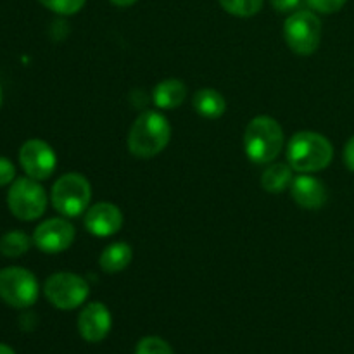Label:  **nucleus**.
Masks as SVG:
<instances>
[{"label": "nucleus", "mask_w": 354, "mask_h": 354, "mask_svg": "<svg viewBox=\"0 0 354 354\" xmlns=\"http://www.w3.org/2000/svg\"><path fill=\"white\" fill-rule=\"evenodd\" d=\"M194 109L206 120H218L227 111V100L218 90L203 88L194 95Z\"/></svg>", "instance_id": "15"}, {"label": "nucleus", "mask_w": 354, "mask_h": 354, "mask_svg": "<svg viewBox=\"0 0 354 354\" xmlns=\"http://www.w3.org/2000/svg\"><path fill=\"white\" fill-rule=\"evenodd\" d=\"M171 138L168 120L158 111H145L131 124L128 133V149L135 158L149 159L166 149Z\"/></svg>", "instance_id": "1"}, {"label": "nucleus", "mask_w": 354, "mask_h": 354, "mask_svg": "<svg viewBox=\"0 0 354 354\" xmlns=\"http://www.w3.org/2000/svg\"><path fill=\"white\" fill-rule=\"evenodd\" d=\"M283 38L294 54L311 55L320 45L322 21L311 10H297L286 19Z\"/></svg>", "instance_id": "6"}, {"label": "nucleus", "mask_w": 354, "mask_h": 354, "mask_svg": "<svg viewBox=\"0 0 354 354\" xmlns=\"http://www.w3.org/2000/svg\"><path fill=\"white\" fill-rule=\"evenodd\" d=\"M45 297L59 310H75L82 306L90 294L85 279L71 272H59L48 277L44 286Z\"/></svg>", "instance_id": "8"}, {"label": "nucleus", "mask_w": 354, "mask_h": 354, "mask_svg": "<svg viewBox=\"0 0 354 354\" xmlns=\"http://www.w3.org/2000/svg\"><path fill=\"white\" fill-rule=\"evenodd\" d=\"M31 239L21 230H10L0 237V254L6 258H19L30 251Z\"/></svg>", "instance_id": "18"}, {"label": "nucleus", "mask_w": 354, "mask_h": 354, "mask_svg": "<svg viewBox=\"0 0 354 354\" xmlns=\"http://www.w3.org/2000/svg\"><path fill=\"white\" fill-rule=\"evenodd\" d=\"M75 242V227L64 218L41 221L33 234V244L47 254H57L71 248Z\"/></svg>", "instance_id": "10"}, {"label": "nucleus", "mask_w": 354, "mask_h": 354, "mask_svg": "<svg viewBox=\"0 0 354 354\" xmlns=\"http://www.w3.org/2000/svg\"><path fill=\"white\" fill-rule=\"evenodd\" d=\"M283 147V130L270 116H256L244 133V151L256 165L272 162Z\"/></svg>", "instance_id": "3"}, {"label": "nucleus", "mask_w": 354, "mask_h": 354, "mask_svg": "<svg viewBox=\"0 0 354 354\" xmlns=\"http://www.w3.org/2000/svg\"><path fill=\"white\" fill-rule=\"evenodd\" d=\"M135 354H175L173 353L171 346L161 337H156V335H149L144 337L137 344Z\"/></svg>", "instance_id": "21"}, {"label": "nucleus", "mask_w": 354, "mask_h": 354, "mask_svg": "<svg viewBox=\"0 0 354 354\" xmlns=\"http://www.w3.org/2000/svg\"><path fill=\"white\" fill-rule=\"evenodd\" d=\"M348 0H306L310 9L317 10L320 14H334L344 7Z\"/></svg>", "instance_id": "22"}, {"label": "nucleus", "mask_w": 354, "mask_h": 354, "mask_svg": "<svg viewBox=\"0 0 354 354\" xmlns=\"http://www.w3.org/2000/svg\"><path fill=\"white\" fill-rule=\"evenodd\" d=\"M334 158L330 140L315 131H299L294 135L287 149L290 168L299 173H315L327 168Z\"/></svg>", "instance_id": "2"}, {"label": "nucleus", "mask_w": 354, "mask_h": 354, "mask_svg": "<svg viewBox=\"0 0 354 354\" xmlns=\"http://www.w3.org/2000/svg\"><path fill=\"white\" fill-rule=\"evenodd\" d=\"M19 162L21 168L24 169L30 178L35 180H47L50 178L52 173L55 171L57 158L55 152L47 142L31 138L24 142L19 149Z\"/></svg>", "instance_id": "9"}, {"label": "nucleus", "mask_w": 354, "mask_h": 354, "mask_svg": "<svg viewBox=\"0 0 354 354\" xmlns=\"http://www.w3.org/2000/svg\"><path fill=\"white\" fill-rule=\"evenodd\" d=\"M292 183V168L286 162L268 166L261 176V187L270 194H280Z\"/></svg>", "instance_id": "17"}, {"label": "nucleus", "mask_w": 354, "mask_h": 354, "mask_svg": "<svg viewBox=\"0 0 354 354\" xmlns=\"http://www.w3.org/2000/svg\"><path fill=\"white\" fill-rule=\"evenodd\" d=\"M133 259V251L127 242H114L102 251L99 265L106 273H120L127 268Z\"/></svg>", "instance_id": "16"}, {"label": "nucleus", "mask_w": 354, "mask_h": 354, "mask_svg": "<svg viewBox=\"0 0 354 354\" xmlns=\"http://www.w3.org/2000/svg\"><path fill=\"white\" fill-rule=\"evenodd\" d=\"M0 106H2V86H0Z\"/></svg>", "instance_id": "28"}, {"label": "nucleus", "mask_w": 354, "mask_h": 354, "mask_svg": "<svg viewBox=\"0 0 354 354\" xmlns=\"http://www.w3.org/2000/svg\"><path fill=\"white\" fill-rule=\"evenodd\" d=\"M290 192H292L297 206L304 207V209H320L325 206L328 197L327 187L324 185V182L310 176L308 173H301L292 180Z\"/></svg>", "instance_id": "13"}, {"label": "nucleus", "mask_w": 354, "mask_h": 354, "mask_svg": "<svg viewBox=\"0 0 354 354\" xmlns=\"http://www.w3.org/2000/svg\"><path fill=\"white\" fill-rule=\"evenodd\" d=\"M52 206L61 216L76 218L85 213L92 199V187L80 173H66L54 183L50 192Z\"/></svg>", "instance_id": "4"}, {"label": "nucleus", "mask_w": 354, "mask_h": 354, "mask_svg": "<svg viewBox=\"0 0 354 354\" xmlns=\"http://www.w3.org/2000/svg\"><path fill=\"white\" fill-rule=\"evenodd\" d=\"M220 6L232 16L251 17L261 10L263 0H220Z\"/></svg>", "instance_id": "19"}, {"label": "nucleus", "mask_w": 354, "mask_h": 354, "mask_svg": "<svg viewBox=\"0 0 354 354\" xmlns=\"http://www.w3.org/2000/svg\"><path fill=\"white\" fill-rule=\"evenodd\" d=\"M344 162L348 166V169L354 171V137L349 138L344 147Z\"/></svg>", "instance_id": "25"}, {"label": "nucleus", "mask_w": 354, "mask_h": 354, "mask_svg": "<svg viewBox=\"0 0 354 354\" xmlns=\"http://www.w3.org/2000/svg\"><path fill=\"white\" fill-rule=\"evenodd\" d=\"M109 2L118 7H130L133 6V3H137V0H109Z\"/></svg>", "instance_id": "26"}, {"label": "nucleus", "mask_w": 354, "mask_h": 354, "mask_svg": "<svg viewBox=\"0 0 354 354\" xmlns=\"http://www.w3.org/2000/svg\"><path fill=\"white\" fill-rule=\"evenodd\" d=\"M7 204L17 220L33 221L38 220L47 209V194L38 180L21 176L10 185L7 192Z\"/></svg>", "instance_id": "5"}, {"label": "nucleus", "mask_w": 354, "mask_h": 354, "mask_svg": "<svg viewBox=\"0 0 354 354\" xmlns=\"http://www.w3.org/2000/svg\"><path fill=\"white\" fill-rule=\"evenodd\" d=\"M0 354H16V353H14V349L10 348V346L2 344V342H0Z\"/></svg>", "instance_id": "27"}, {"label": "nucleus", "mask_w": 354, "mask_h": 354, "mask_svg": "<svg viewBox=\"0 0 354 354\" xmlns=\"http://www.w3.org/2000/svg\"><path fill=\"white\" fill-rule=\"evenodd\" d=\"M113 325V317L102 303H90L78 317V332L86 342H100L107 337Z\"/></svg>", "instance_id": "12"}, {"label": "nucleus", "mask_w": 354, "mask_h": 354, "mask_svg": "<svg viewBox=\"0 0 354 354\" xmlns=\"http://www.w3.org/2000/svg\"><path fill=\"white\" fill-rule=\"evenodd\" d=\"M270 2H272V6L279 12H289V10H294L299 7L301 0H270Z\"/></svg>", "instance_id": "24"}, {"label": "nucleus", "mask_w": 354, "mask_h": 354, "mask_svg": "<svg viewBox=\"0 0 354 354\" xmlns=\"http://www.w3.org/2000/svg\"><path fill=\"white\" fill-rule=\"evenodd\" d=\"M37 277L21 266H7L0 270V299L9 306L24 310L38 299Z\"/></svg>", "instance_id": "7"}, {"label": "nucleus", "mask_w": 354, "mask_h": 354, "mask_svg": "<svg viewBox=\"0 0 354 354\" xmlns=\"http://www.w3.org/2000/svg\"><path fill=\"white\" fill-rule=\"evenodd\" d=\"M121 227H123V213L113 203H97L86 211L85 228L95 237H111L118 234Z\"/></svg>", "instance_id": "11"}, {"label": "nucleus", "mask_w": 354, "mask_h": 354, "mask_svg": "<svg viewBox=\"0 0 354 354\" xmlns=\"http://www.w3.org/2000/svg\"><path fill=\"white\" fill-rule=\"evenodd\" d=\"M152 97H154L156 106L161 107V109H175V107L182 106L183 100H185L187 86L180 80L168 78L158 83Z\"/></svg>", "instance_id": "14"}, {"label": "nucleus", "mask_w": 354, "mask_h": 354, "mask_svg": "<svg viewBox=\"0 0 354 354\" xmlns=\"http://www.w3.org/2000/svg\"><path fill=\"white\" fill-rule=\"evenodd\" d=\"M16 180V168L10 159L0 156V187H6Z\"/></svg>", "instance_id": "23"}, {"label": "nucleus", "mask_w": 354, "mask_h": 354, "mask_svg": "<svg viewBox=\"0 0 354 354\" xmlns=\"http://www.w3.org/2000/svg\"><path fill=\"white\" fill-rule=\"evenodd\" d=\"M38 2L52 12L61 14V16H73L83 9L86 0H38Z\"/></svg>", "instance_id": "20"}]
</instances>
